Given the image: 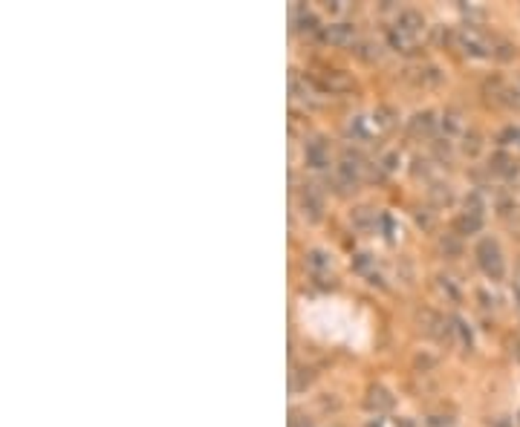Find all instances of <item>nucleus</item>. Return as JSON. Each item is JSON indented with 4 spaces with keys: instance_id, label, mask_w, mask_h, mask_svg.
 Instances as JSON below:
<instances>
[{
    "instance_id": "obj_10",
    "label": "nucleus",
    "mask_w": 520,
    "mask_h": 427,
    "mask_svg": "<svg viewBox=\"0 0 520 427\" xmlns=\"http://www.w3.org/2000/svg\"><path fill=\"white\" fill-rule=\"evenodd\" d=\"M454 228H457V234H477L483 228V217H474V214H462V217H457Z\"/></svg>"
},
{
    "instance_id": "obj_26",
    "label": "nucleus",
    "mask_w": 520,
    "mask_h": 427,
    "mask_svg": "<svg viewBox=\"0 0 520 427\" xmlns=\"http://www.w3.org/2000/svg\"><path fill=\"white\" fill-rule=\"evenodd\" d=\"M379 165H382V168H385L388 174H390V171H396V165H399V153H388V156L382 159Z\"/></svg>"
},
{
    "instance_id": "obj_18",
    "label": "nucleus",
    "mask_w": 520,
    "mask_h": 427,
    "mask_svg": "<svg viewBox=\"0 0 520 427\" xmlns=\"http://www.w3.org/2000/svg\"><path fill=\"white\" fill-rule=\"evenodd\" d=\"M388 38H390V46H393V49H402V52H413V38L402 35L399 29H390V32H388Z\"/></svg>"
},
{
    "instance_id": "obj_7",
    "label": "nucleus",
    "mask_w": 520,
    "mask_h": 427,
    "mask_svg": "<svg viewBox=\"0 0 520 427\" xmlns=\"http://www.w3.org/2000/svg\"><path fill=\"white\" fill-rule=\"evenodd\" d=\"M368 407L376 410V413H385V410L393 407V396H390L385 387H370V393H368Z\"/></svg>"
},
{
    "instance_id": "obj_21",
    "label": "nucleus",
    "mask_w": 520,
    "mask_h": 427,
    "mask_svg": "<svg viewBox=\"0 0 520 427\" xmlns=\"http://www.w3.org/2000/svg\"><path fill=\"white\" fill-rule=\"evenodd\" d=\"M483 211H486V205H483L480 194H472V196L465 199V214H474V217H483Z\"/></svg>"
},
{
    "instance_id": "obj_27",
    "label": "nucleus",
    "mask_w": 520,
    "mask_h": 427,
    "mask_svg": "<svg viewBox=\"0 0 520 427\" xmlns=\"http://www.w3.org/2000/svg\"><path fill=\"white\" fill-rule=\"evenodd\" d=\"M355 269H358V272H368V269H370V257H368V254H358V257H355Z\"/></svg>"
},
{
    "instance_id": "obj_29",
    "label": "nucleus",
    "mask_w": 520,
    "mask_h": 427,
    "mask_svg": "<svg viewBox=\"0 0 520 427\" xmlns=\"http://www.w3.org/2000/svg\"><path fill=\"white\" fill-rule=\"evenodd\" d=\"M431 424H434V427H451V418H448V416H434Z\"/></svg>"
},
{
    "instance_id": "obj_28",
    "label": "nucleus",
    "mask_w": 520,
    "mask_h": 427,
    "mask_svg": "<svg viewBox=\"0 0 520 427\" xmlns=\"http://www.w3.org/2000/svg\"><path fill=\"white\" fill-rule=\"evenodd\" d=\"M416 223H420V226H425V228H431L434 217H431V214H422V211H416Z\"/></svg>"
},
{
    "instance_id": "obj_25",
    "label": "nucleus",
    "mask_w": 520,
    "mask_h": 427,
    "mask_svg": "<svg viewBox=\"0 0 520 427\" xmlns=\"http://www.w3.org/2000/svg\"><path fill=\"white\" fill-rule=\"evenodd\" d=\"M350 133H353L355 139H368V136H370L368 127H364V119H355V122L350 125Z\"/></svg>"
},
{
    "instance_id": "obj_5",
    "label": "nucleus",
    "mask_w": 520,
    "mask_h": 427,
    "mask_svg": "<svg viewBox=\"0 0 520 427\" xmlns=\"http://www.w3.org/2000/svg\"><path fill=\"white\" fill-rule=\"evenodd\" d=\"M321 38L327 43H333V46H350L355 41V26L353 23H333V26H327L321 32Z\"/></svg>"
},
{
    "instance_id": "obj_1",
    "label": "nucleus",
    "mask_w": 520,
    "mask_h": 427,
    "mask_svg": "<svg viewBox=\"0 0 520 427\" xmlns=\"http://www.w3.org/2000/svg\"><path fill=\"white\" fill-rule=\"evenodd\" d=\"M477 263H480V269L492 278V280H500L503 275H506V263H503V251H500V246L494 243V240H480V246H477Z\"/></svg>"
},
{
    "instance_id": "obj_2",
    "label": "nucleus",
    "mask_w": 520,
    "mask_h": 427,
    "mask_svg": "<svg viewBox=\"0 0 520 427\" xmlns=\"http://www.w3.org/2000/svg\"><path fill=\"white\" fill-rule=\"evenodd\" d=\"M459 46L468 52V56H474V58L492 56V43H489L477 29H462V32H459Z\"/></svg>"
},
{
    "instance_id": "obj_23",
    "label": "nucleus",
    "mask_w": 520,
    "mask_h": 427,
    "mask_svg": "<svg viewBox=\"0 0 520 427\" xmlns=\"http://www.w3.org/2000/svg\"><path fill=\"white\" fill-rule=\"evenodd\" d=\"M440 243H442V248H445L448 254H459V240H457V234H445Z\"/></svg>"
},
{
    "instance_id": "obj_17",
    "label": "nucleus",
    "mask_w": 520,
    "mask_h": 427,
    "mask_svg": "<svg viewBox=\"0 0 520 427\" xmlns=\"http://www.w3.org/2000/svg\"><path fill=\"white\" fill-rule=\"evenodd\" d=\"M480 147H483V139H480V133L468 130V133L462 136V150H465L468 156H477V153H480Z\"/></svg>"
},
{
    "instance_id": "obj_12",
    "label": "nucleus",
    "mask_w": 520,
    "mask_h": 427,
    "mask_svg": "<svg viewBox=\"0 0 520 427\" xmlns=\"http://www.w3.org/2000/svg\"><path fill=\"white\" fill-rule=\"evenodd\" d=\"M376 220H379V217H376L373 208H364V205H361V208L353 211V226H355V228H373Z\"/></svg>"
},
{
    "instance_id": "obj_32",
    "label": "nucleus",
    "mask_w": 520,
    "mask_h": 427,
    "mask_svg": "<svg viewBox=\"0 0 520 427\" xmlns=\"http://www.w3.org/2000/svg\"><path fill=\"white\" fill-rule=\"evenodd\" d=\"M517 424H520V416H517Z\"/></svg>"
},
{
    "instance_id": "obj_16",
    "label": "nucleus",
    "mask_w": 520,
    "mask_h": 427,
    "mask_svg": "<svg viewBox=\"0 0 520 427\" xmlns=\"http://www.w3.org/2000/svg\"><path fill=\"white\" fill-rule=\"evenodd\" d=\"M393 119H396V113L390 110V107H379V110L373 113V125H376V127H382V130H390V127L396 125Z\"/></svg>"
},
{
    "instance_id": "obj_15",
    "label": "nucleus",
    "mask_w": 520,
    "mask_h": 427,
    "mask_svg": "<svg viewBox=\"0 0 520 427\" xmlns=\"http://www.w3.org/2000/svg\"><path fill=\"white\" fill-rule=\"evenodd\" d=\"M428 196H431V202H434L437 208H445V205H451V199H454V194H451L448 185H431V188H428Z\"/></svg>"
},
{
    "instance_id": "obj_14",
    "label": "nucleus",
    "mask_w": 520,
    "mask_h": 427,
    "mask_svg": "<svg viewBox=\"0 0 520 427\" xmlns=\"http://www.w3.org/2000/svg\"><path fill=\"white\" fill-rule=\"evenodd\" d=\"M321 87H324V90H330V93H344V90H350V87H353V81H350L344 73H330V75L321 81Z\"/></svg>"
},
{
    "instance_id": "obj_31",
    "label": "nucleus",
    "mask_w": 520,
    "mask_h": 427,
    "mask_svg": "<svg viewBox=\"0 0 520 427\" xmlns=\"http://www.w3.org/2000/svg\"><path fill=\"white\" fill-rule=\"evenodd\" d=\"M511 349H514V358L520 361V341H514V347H511Z\"/></svg>"
},
{
    "instance_id": "obj_3",
    "label": "nucleus",
    "mask_w": 520,
    "mask_h": 427,
    "mask_svg": "<svg viewBox=\"0 0 520 427\" xmlns=\"http://www.w3.org/2000/svg\"><path fill=\"white\" fill-rule=\"evenodd\" d=\"M393 29H399L402 35H407V38L416 41V35L425 32V18H422V12H416V9H405V12H399Z\"/></svg>"
},
{
    "instance_id": "obj_8",
    "label": "nucleus",
    "mask_w": 520,
    "mask_h": 427,
    "mask_svg": "<svg viewBox=\"0 0 520 427\" xmlns=\"http://www.w3.org/2000/svg\"><path fill=\"white\" fill-rule=\"evenodd\" d=\"M407 78L416 84H437L442 75L437 67H413V70H407Z\"/></svg>"
},
{
    "instance_id": "obj_20",
    "label": "nucleus",
    "mask_w": 520,
    "mask_h": 427,
    "mask_svg": "<svg viewBox=\"0 0 520 427\" xmlns=\"http://www.w3.org/2000/svg\"><path fill=\"white\" fill-rule=\"evenodd\" d=\"M355 56H358V58H364V61H373V58H379V46H376V43H370V41H361V43H358V49H355Z\"/></svg>"
},
{
    "instance_id": "obj_30",
    "label": "nucleus",
    "mask_w": 520,
    "mask_h": 427,
    "mask_svg": "<svg viewBox=\"0 0 520 427\" xmlns=\"http://www.w3.org/2000/svg\"><path fill=\"white\" fill-rule=\"evenodd\" d=\"M292 427H312V424H309V421H306V418H301V421H295V424H292Z\"/></svg>"
},
{
    "instance_id": "obj_6",
    "label": "nucleus",
    "mask_w": 520,
    "mask_h": 427,
    "mask_svg": "<svg viewBox=\"0 0 520 427\" xmlns=\"http://www.w3.org/2000/svg\"><path fill=\"white\" fill-rule=\"evenodd\" d=\"M306 165L309 168H327L330 165V147L324 144V139H316V142H306Z\"/></svg>"
},
{
    "instance_id": "obj_19",
    "label": "nucleus",
    "mask_w": 520,
    "mask_h": 427,
    "mask_svg": "<svg viewBox=\"0 0 520 427\" xmlns=\"http://www.w3.org/2000/svg\"><path fill=\"white\" fill-rule=\"evenodd\" d=\"M440 125H442L445 136H454V133H459V130H462V122H459V116H457V113H445Z\"/></svg>"
},
{
    "instance_id": "obj_4",
    "label": "nucleus",
    "mask_w": 520,
    "mask_h": 427,
    "mask_svg": "<svg viewBox=\"0 0 520 427\" xmlns=\"http://www.w3.org/2000/svg\"><path fill=\"white\" fill-rule=\"evenodd\" d=\"M301 205H303V214H309V220H321L324 217V196L318 194L316 185H303Z\"/></svg>"
},
{
    "instance_id": "obj_22",
    "label": "nucleus",
    "mask_w": 520,
    "mask_h": 427,
    "mask_svg": "<svg viewBox=\"0 0 520 427\" xmlns=\"http://www.w3.org/2000/svg\"><path fill=\"white\" fill-rule=\"evenodd\" d=\"M454 327H457V332H459V338H462V344L465 347H472V330L465 327V320H459V317H454Z\"/></svg>"
},
{
    "instance_id": "obj_24",
    "label": "nucleus",
    "mask_w": 520,
    "mask_h": 427,
    "mask_svg": "<svg viewBox=\"0 0 520 427\" xmlns=\"http://www.w3.org/2000/svg\"><path fill=\"white\" fill-rule=\"evenodd\" d=\"M298 23H301V29H306V32H316V26H318L316 15H309V12H303V15L298 18Z\"/></svg>"
},
{
    "instance_id": "obj_13",
    "label": "nucleus",
    "mask_w": 520,
    "mask_h": 427,
    "mask_svg": "<svg viewBox=\"0 0 520 427\" xmlns=\"http://www.w3.org/2000/svg\"><path fill=\"white\" fill-rule=\"evenodd\" d=\"M434 125H437V119H434V113H431V110L416 113V116L410 119V133H431V130H434Z\"/></svg>"
},
{
    "instance_id": "obj_9",
    "label": "nucleus",
    "mask_w": 520,
    "mask_h": 427,
    "mask_svg": "<svg viewBox=\"0 0 520 427\" xmlns=\"http://www.w3.org/2000/svg\"><path fill=\"white\" fill-rule=\"evenodd\" d=\"M492 171L494 174H503V176H514L517 174V162L506 153H494L492 156Z\"/></svg>"
},
{
    "instance_id": "obj_11",
    "label": "nucleus",
    "mask_w": 520,
    "mask_h": 427,
    "mask_svg": "<svg viewBox=\"0 0 520 427\" xmlns=\"http://www.w3.org/2000/svg\"><path fill=\"white\" fill-rule=\"evenodd\" d=\"M306 269L318 278L321 272H327V269H330V257H327L324 251H318V248H316V251H309V254H306Z\"/></svg>"
}]
</instances>
